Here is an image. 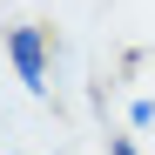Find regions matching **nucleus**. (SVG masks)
<instances>
[{
	"label": "nucleus",
	"instance_id": "1",
	"mask_svg": "<svg viewBox=\"0 0 155 155\" xmlns=\"http://www.w3.org/2000/svg\"><path fill=\"white\" fill-rule=\"evenodd\" d=\"M0 47H7V68H14L20 88L34 101H54V34H47L41 20H14Z\"/></svg>",
	"mask_w": 155,
	"mask_h": 155
},
{
	"label": "nucleus",
	"instance_id": "2",
	"mask_svg": "<svg viewBox=\"0 0 155 155\" xmlns=\"http://www.w3.org/2000/svg\"><path fill=\"white\" fill-rule=\"evenodd\" d=\"M128 128H135V135L155 128V94H135V101H128Z\"/></svg>",
	"mask_w": 155,
	"mask_h": 155
},
{
	"label": "nucleus",
	"instance_id": "3",
	"mask_svg": "<svg viewBox=\"0 0 155 155\" xmlns=\"http://www.w3.org/2000/svg\"><path fill=\"white\" fill-rule=\"evenodd\" d=\"M101 155H148V148H142L135 128H128V135H108V142H101Z\"/></svg>",
	"mask_w": 155,
	"mask_h": 155
}]
</instances>
